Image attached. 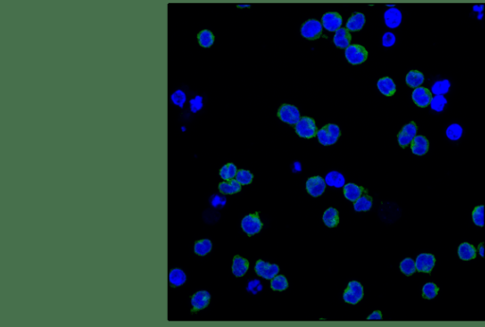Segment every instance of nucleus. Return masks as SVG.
<instances>
[{
  "instance_id": "nucleus-1",
  "label": "nucleus",
  "mask_w": 485,
  "mask_h": 327,
  "mask_svg": "<svg viewBox=\"0 0 485 327\" xmlns=\"http://www.w3.org/2000/svg\"><path fill=\"white\" fill-rule=\"evenodd\" d=\"M341 135L340 128L334 123H329L317 130V138L318 142L324 146L335 144Z\"/></svg>"
},
{
  "instance_id": "nucleus-2",
  "label": "nucleus",
  "mask_w": 485,
  "mask_h": 327,
  "mask_svg": "<svg viewBox=\"0 0 485 327\" xmlns=\"http://www.w3.org/2000/svg\"><path fill=\"white\" fill-rule=\"evenodd\" d=\"M295 131L300 138L312 139L317 136V124L315 120L310 117H301L295 124Z\"/></svg>"
},
{
  "instance_id": "nucleus-3",
  "label": "nucleus",
  "mask_w": 485,
  "mask_h": 327,
  "mask_svg": "<svg viewBox=\"0 0 485 327\" xmlns=\"http://www.w3.org/2000/svg\"><path fill=\"white\" fill-rule=\"evenodd\" d=\"M344 54L346 60L354 65L363 64L369 56L368 50L363 46L357 44H351L349 47H346Z\"/></svg>"
},
{
  "instance_id": "nucleus-4",
  "label": "nucleus",
  "mask_w": 485,
  "mask_h": 327,
  "mask_svg": "<svg viewBox=\"0 0 485 327\" xmlns=\"http://www.w3.org/2000/svg\"><path fill=\"white\" fill-rule=\"evenodd\" d=\"M323 28L320 21L317 19H308L301 25L300 34L308 40H317L321 36Z\"/></svg>"
},
{
  "instance_id": "nucleus-5",
  "label": "nucleus",
  "mask_w": 485,
  "mask_h": 327,
  "mask_svg": "<svg viewBox=\"0 0 485 327\" xmlns=\"http://www.w3.org/2000/svg\"><path fill=\"white\" fill-rule=\"evenodd\" d=\"M278 117L281 122L290 125H295L300 120L299 108L293 104H281L278 110Z\"/></svg>"
},
{
  "instance_id": "nucleus-6",
  "label": "nucleus",
  "mask_w": 485,
  "mask_h": 327,
  "mask_svg": "<svg viewBox=\"0 0 485 327\" xmlns=\"http://www.w3.org/2000/svg\"><path fill=\"white\" fill-rule=\"evenodd\" d=\"M364 296V290L362 285L356 281L350 282L348 288L343 294V300L347 304L356 305L358 304Z\"/></svg>"
},
{
  "instance_id": "nucleus-7",
  "label": "nucleus",
  "mask_w": 485,
  "mask_h": 327,
  "mask_svg": "<svg viewBox=\"0 0 485 327\" xmlns=\"http://www.w3.org/2000/svg\"><path fill=\"white\" fill-rule=\"evenodd\" d=\"M241 226H242V231L245 234L248 236H252L261 232L262 223L258 215H248L242 218Z\"/></svg>"
},
{
  "instance_id": "nucleus-8",
  "label": "nucleus",
  "mask_w": 485,
  "mask_h": 327,
  "mask_svg": "<svg viewBox=\"0 0 485 327\" xmlns=\"http://www.w3.org/2000/svg\"><path fill=\"white\" fill-rule=\"evenodd\" d=\"M417 130H418V128H417V125L415 124V122H411L410 123H407L402 128V130L399 132V134L397 136L399 145L403 148H405V147H407V146L411 144L413 139L417 136Z\"/></svg>"
},
{
  "instance_id": "nucleus-9",
  "label": "nucleus",
  "mask_w": 485,
  "mask_h": 327,
  "mask_svg": "<svg viewBox=\"0 0 485 327\" xmlns=\"http://www.w3.org/2000/svg\"><path fill=\"white\" fill-rule=\"evenodd\" d=\"M255 271L261 278L265 280H271L279 274L280 268L275 264H269L267 262L260 260L255 265Z\"/></svg>"
},
{
  "instance_id": "nucleus-10",
  "label": "nucleus",
  "mask_w": 485,
  "mask_h": 327,
  "mask_svg": "<svg viewBox=\"0 0 485 327\" xmlns=\"http://www.w3.org/2000/svg\"><path fill=\"white\" fill-rule=\"evenodd\" d=\"M321 23L323 28L328 31L336 32L338 28H341L343 19L342 16L336 11H328L322 15Z\"/></svg>"
},
{
  "instance_id": "nucleus-11",
  "label": "nucleus",
  "mask_w": 485,
  "mask_h": 327,
  "mask_svg": "<svg viewBox=\"0 0 485 327\" xmlns=\"http://www.w3.org/2000/svg\"><path fill=\"white\" fill-rule=\"evenodd\" d=\"M326 182L324 178L317 176L308 178L306 181V190L310 196L318 197L321 196L326 189Z\"/></svg>"
},
{
  "instance_id": "nucleus-12",
  "label": "nucleus",
  "mask_w": 485,
  "mask_h": 327,
  "mask_svg": "<svg viewBox=\"0 0 485 327\" xmlns=\"http://www.w3.org/2000/svg\"><path fill=\"white\" fill-rule=\"evenodd\" d=\"M411 98L417 106L425 108L430 104L432 95L428 88L419 86V87L414 88V90L412 91V94H411Z\"/></svg>"
},
{
  "instance_id": "nucleus-13",
  "label": "nucleus",
  "mask_w": 485,
  "mask_h": 327,
  "mask_svg": "<svg viewBox=\"0 0 485 327\" xmlns=\"http://www.w3.org/2000/svg\"><path fill=\"white\" fill-rule=\"evenodd\" d=\"M435 262L436 259L434 255L430 253H421L415 260L416 270L419 272L430 273L435 266Z\"/></svg>"
},
{
  "instance_id": "nucleus-14",
  "label": "nucleus",
  "mask_w": 485,
  "mask_h": 327,
  "mask_svg": "<svg viewBox=\"0 0 485 327\" xmlns=\"http://www.w3.org/2000/svg\"><path fill=\"white\" fill-rule=\"evenodd\" d=\"M211 302V294L206 290H200L195 293L191 299L193 311H200L206 309Z\"/></svg>"
},
{
  "instance_id": "nucleus-15",
  "label": "nucleus",
  "mask_w": 485,
  "mask_h": 327,
  "mask_svg": "<svg viewBox=\"0 0 485 327\" xmlns=\"http://www.w3.org/2000/svg\"><path fill=\"white\" fill-rule=\"evenodd\" d=\"M402 19H403V15H402L401 10L395 7L387 9L384 13V21L388 28H398L401 25Z\"/></svg>"
},
{
  "instance_id": "nucleus-16",
  "label": "nucleus",
  "mask_w": 485,
  "mask_h": 327,
  "mask_svg": "<svg viewBox=\"0 0 485 327\" xmlns=\"http://www.w3.org/2000/svg\"><path fill=\"white\" fill-rule=\"evenodd\" d=\"M334 44L336 47L345 49L346 47H349L352 42V35L351 31L347 28H338L335 32V35L333 38Z\"/></svg>"
},
{
  "instance_id": "nucleus-17",
  "label": "nucleus",
  "mask_w": 485,
  "mask_h": 327,
  "mask_svg": "<svg viewBox=\"0 0 485 327\" xmlns=\"http://www.w3.org/2000/svg\"><path fill=\"white\" fill-rule=\"evenodd\" d=\"M411 152L416 156H424L428 153L429 142L424 136L417 135L411 142Z\"/></svg>"
},
{
  "instance_id": "nucleus-18",
  "label": "nucleus",
  "mask_w": 485,
  "mask_h": 327,
  "mask_svg": "<svg viewBox=\"0 0 485 327\" xmlns=\"http://www.w3.org/2000/svg\"><path fill=\"white\" fill-rule=\"evenodd\" d=\"M377 88L384 96L391 97L396 92V84L391 77H383L377 81Z\"/></svg>"
},
{
  "instance_id": "nucleus-19",
  "label": "nucleus",
  "mask_w": 485,
  "mask_h": 327,
  "mask_svg": "<svg viewBox=\"0 0 485 327\" xmlns=\"http://www.w3.org/2000/svg\"><path fill=\"white\" fill-rule=\"evenodd\" d=\"M366 17L362 12H354L346 23V28L350 31H359L363 28Z\"/></svg>"
},
{
  "instance_id": "nucleus-20",
  "label": "nucleus",
  "mask_w": 485,
  "mask_h": 327,
  "mask_svg": "<svg viewBox=\"0 0 485 327\" xmlns=\"http://www.w3.org/2000/svg\"><path fill=\"white\" fill-rule=\"evenodd\" d=\"M324 179L328 186L335 188H343L345 186V177L337 171H332L328 173Z\"/></svg>"
},
{
  "instance_id": "nucleus-21",
  "label": "nucleus",
  "mask_w": 485,
  "mask_h": 327,
  "mask_svg": "<svg viewBox=\"0 0 485 327\" xmlns=\"http://www.w3.org/2000/svg\"><path fill=\"white\" fill-rule=\"evenodd\" d=\"M363 188L356 185L355 183H347L343 187V194L349 201L355 202L360 196L363 195Z\"/></svg>"
},
{
  "instance_id": "nucleus-22",
  "label": "nucleus",
  "mask_w": 485,
  "mask_h": 327,
  "mask_svg": "<svg viewBox=\"0 0 485 327\" xmlns=\"http://www.w3.org/2000/svg\"><path fill=\"white\" fill-rule=\"evenodd\" d=\"M169 283L174 288L183 286L187 281L185 272L180 269H173L169 272Z\"/></svg>"
},
{
  "instance_id": "nucleus-23",
  "label": "nucleus",
  "mask_w": 485,
  "mask_h": 327,
  "mask_svg": "<svg viewBox=\"0 0 485 327\" xmlns=\"http://www.w3.org/2000/svg\"><path fill=\"white\" fill-rule=\"evenodd\" d=\"M458 255H459L460 259H462L464 261L472 260V259H474L476 257V249L471 244L465 242V243L461 244L459 246Z\"/></svg>"
},
{
  "instance_id": "nucleus-24",
  "label": "nucleus",
  "mask_w": 485,
  "mask_h": 327,
  "mask_svg": "<svg viewBox=\"0 0 485 327\" xmlns=\"http://www.w3.org/2000/svg\"><path fill=\"white\" fill-rule=\"evenodd\" d=\"M241 184L234 178L232 180H224L218 186L219 191L224 195H234L241 191Z\"/></svg>"
},
{
  "instance_id": "nucleus-25",
  "label": "nucleus",
  "mask_w": 485,
  "mask_h": 327,
  "mask_svg": "<svg viewBox=\"0 0 485 327\" xmlns=\"http://www.w3.org/2000/svg\"><path fill=\"white\" fill-rule=\"evenodd\" d=\"M249 268V264L246 259H243L241 256H235L233 263V273L236 277L243 276Z\"/></svg>"
},
{
  "instance_id": "nucleus-26",
  "label": "nucleus",
  "mask_w": 485,
  "mask_h": 327,
  "mask_svg": "<svg viewBox=\"0 0 485 327\" xmlns=\"http://www.w3.org/2000/svg\"><path fill=\"white\" fill-rule=\"evenodd\" d=\"M197 41L200 47L209 48L215 44V34L210 29H202L197 34Z\"/></svg>"
},
{
  "instance_id": "nucleus-27",
  "label": "nucleus",
  "mask_w": 485,
  "mask_h": 327,
  "mask_svg": "<svg viewBox=\"0 0 485 327\" xmlns=\"http://www.w3.org/2000/svg\"><path fill=\"white\" fill-rule=\"evenodd\" d=\"M424 82H425V75L419 70H411L406 76V83L411 88L419 87Z\"/></svg>"
},
{
  "instance_id": "nucleus-28",
  "label": "nucleus",
  "mask_w": 485,
  "mask_h": 327,
  "mask_svg": "<svg viewBox=\"0 0 485 327\" xmlns=\"http://www.w3.org/2000/svg\"><path fill=\"white\" fill-rule=\"evenodd\" d=\"M322 220L324 224L326 225L328 228H334L338 224L339 222V216L338 212L335 208H329L324 212Z\"/></svg>"
},
{
  "instance_id": "nucleus-29",
  "label": "nucleus",
  "mask_w": 485,
  "mask_h": 327,
  "mask_svg": "<svg viewBox=\"0 0 485 327\" xmlns=\"http://www.w3.org/2000/svg\"><path fill=\"white\" fill-rule=\"evenodd\" d=\"M213 250V243L209 239H202L195 244L194 252L199 256H205Z\"/></svg>"
},
{
  "instance_id": "nucleus-30",
  "label": "nucleus",
  "mask_w": 485,
  "mask_h": 327,
  "mask_svg": "<svg viewBox=\"0 0 485 327\" xmlns=\"http://www.w3.org/2000/svg\"><path fill=\"white\" fill-rule=\"evenodd\" d=\"M373 207V200L370 196L362 195L355 201L354 208L356 212H368Z\"/></svg>"
},
{
  "instance_id": "nucleus-31",
  "label": "nucleus",
  "mask_w": 485,
  "mask_h": 327,
  "mask_svg": "<svg viewBox=\"0 0 485 327\" xmlns=\"http://www.w3.org/2000/svg\"><path fill=\"white\" fill-rule=\"evenodd\" d=\"M450 86L451 84L448 79L436 81L431 86V92L434 95H445L449 91Z\"/></svg>"
},
{
  "instance_id": "nucleus-32",
  "label": "nucleus",
  "mask_w": 485,
  "mask_h": 327,
  "mask_svg": "<svg viewBox=\"0 0 485 327\" xmlns=\"http://www.w3.org/2000/svg\"><path fill=\"white\" fill-rule=\"evenodd\" d=\"M237 172H238V169H237L235 164L228 163L220 169L219 175H220L221 178L224 179V180H232V179L236 178Z\"/></svg>"
},
{
  "instance_id": "nucleus-33",
  "label": "nucleus",
  "mask_w": 485,
  "mask_h": 327,
  "mask_svg": "<svg viewBox=\"0 0 485 327\" xmlns=\"http://www.w3.org/2000/svg\"><path fill=\"white\" fill-rule=\"evenodd\" d=\"M447 104H448V100L444 95H435L434 97H432L429 105L432 110L440 113L444 111Z\"/></svg>"
},
{
  "instance_id": "nucleus-34",
  "label": "nucleus",
  "mask_w": 485,
  "mask_h": 327,
  "mask_svg": "<svg viewBox=\"0 0 485 327\" xmlns=\"http://www.w3.org/2000/svg\"><path fill=\"white\" fill-rule=\"evenodd\" d=\"M464 134V129L459 123H452L448 126L446 131V135L450 140H459Z\"/></svg>"
},
{
  "instance_id": "nucleus-35",
  "label": "nucleus",
  "mask_w": 485,
  "mask_h": 327,
  "mask_svg": "<svg viewBox=\"0 0 485 327\" xmlns=\"http://www.w3.org/2000/svg\"><path fill=\"white\" fill-rule=\"evenodd\" d=\"M270 287L275 291H283L288 288V281L283 275H276L271 279Z\"/></svg>"
},
{
  "instance_id": "nucleus-36",
  "label": "nucleus",
  "mask_w": 485,
  "mask_h": 327,
  "mask_svg": "<svg viewBox=\"0 0 485 327\" xmlns=\"http://www.w3.org/2000/svg\"><path fill=\"white\" fill-rule=\"evenodd\" d=\"M472 218L475 225L479 227H484L485 224V206L481 205L476 207L472 213Z\"/></svg>"
},
{
  "instance_id": "nucleus-37",
  "label": "nucleus",
  "mask_w": 485,
  "mask_h": 327,
  "mask_svg": "<svg viewBox=\"0 0 485 327\" xmlns=\"http://www.w3.org/2000/svg\"><path fill=\"white\" fill-rule=\"evenodd\" d=\"M400 270H401L402 272L405 275L411 276V275L415 273V271H417L416 270L415 261L413 259H411V258H406V259H404L400 263Z\"/></svg>"
},
{
  "instance_id": "nucleus-38",
  "label": "nucleus",
  "mask_w": 485,
  "mask_h": 327,
  "mask_svg": "<svg viewBox=\"0 0 485 327\" xmlns=\"http://www.w3.org/2000/svg\"><path fill=\"white\" fill-rule=\"evenodd\" d=\"M235 179L241 185H248V184L251 183L252 180H253V175H252L250 171L244 170V169H241V170H238Z\"/></svg>"
},
{
  "instance_id": "nucleus-39",
  "label": "nucleus",
  "mask_w": 485,
  "mask_h": 327,
  "mask_svg": "<svg viewBox=\"0 0 485 327\" xmlns=\"http://www.w3.org/2000/svg\"><path fill=\"white\" fill-rule=\"evenodd\" d=\"M171 101L175 105H177L180 108H183L184 104L187 102L186 93L181 89H177L175 92H173L171 95Z\"/></svg>"
},
{
  "instance_id": "nucleus-40",
  "label": "nucleus",
  "mask_w": 485,
  "mask_h": 327,
  "mask_svg": "<svg viewBox=\"0 0 485 327\" xmlns=\"http://www.w3.org/2000/svg\"><path fill=\"white\" fill-rule=\"evenodd\" d=\"M438 287L433 283H427L423 287V296L427 299H434L438 294Z\"/></svg>"
},
{
  "instance_id": "nucleus-41",
  "label": "nucleus",
  "mask_w": 485,
  "mask_h": 327,
  "mask_svg": "<svg viewBox=\"0 0 485 327\" xmlns=\"http://www.w3.org/2000/svg\"><path fill=\"white\" fill-rule=\"evenodd\" d=\"M203 108V98L201 96H196L190 101V109L193 113H197Z\"/></svg>"
},
{
  "instance_id": "nucleus-42",
  "label": "nucleus",
  "mask_w": 485,
  "mask_h": 327,
  "mask_svg": "<svg viewBox=\"0 0 485 327\" xmlns=\"http://www.w3.org/2000/svg\"><path fill=\"white\" fill-rule=\"evenodd\" d=\"M395 42H396V36L394 35V33H392V32H391V31H387V32H385V33L383 34V47H392V46H394Z\"/></svg>"
},
{
  "instance_id": "nucleus-43",
  "label": "nucleus",
  "mask_w": 485,
  "mask_h": 327,
  "mask_svg": "<svg viewBox=\"0 0 485 327\" xmlns=\"http://www.w3.org/2000/svg\"><path fill=\"white\" fill-rule=\"evenodd\" d=\"M246 290H248L249 292H252L253 294H256L257 292L261 291L262 290V286L260 284V281L259 280H253L250 281L247 285V289Z\"/></svg>"
},
{
  "instance_id": "nucleus-44",
  "label": "nucleus",
  "mask_w": 485,
  "mask_h": 327,
  "mask_svg": "<svg viewBox=\"0 0 485 327\" xmlns=\"http://www.w3.org/2000/svg\"><path fill=\"white\" fill-rule=\"evenodd\" d=\"M211 203L212 205L214 206L215 208H217L219 206L223 207V206L226 205L227 203V199L225 196H218V195H215V196L212 197L211 199Z\"/></svg>"
},
{
  "instance_id": "nucleus-45",
  "label": "nucleus",
  "mask_w": 485,
  "mask_h": 327,
  "mask_svg": "<svg viewBox=\"0 0 485 327\" xmlns=\"http://www.w3.org/2000/svg\"><path fill=\"white\" fill-rule=\"evenodd\" d=\"M367 320H369V321H380V320H382V314H381L380 311H374L367 318Z\"/></svg>"
},
{
  "instance_id": "nucleus-46",
  "label": "nucleus",
  "mask_w": 485,
  "mask_h": 327,
  "mask_svg": "<svg viewBox=\"0 0 485 327\" xmlns=\"http://www.w3.org/2000/svg\"><path fill=\"white\" fill-rule=\"evenodd\" d=\"M294 172H300L301 171V164L299 162H295L293 165Z\"/></svg>"
},
{
  "instance_id": "nucleus-47",
  "label": "nucleus",
  "mask_w": 485,
  "mask_h": 327,
  "mask_svg": "<svg viewBox=\"0 0 485 327\" xmlns=\"http://www.w3.org/2000/svg\"><path fill=\"white\" fill-rule=\"evenodd\" d=\"M484 9V6L481 5V6H474V10L475 11H478V12H482Z\"/></svg>"
},
{
  "instance_id": "nucleus-48",
  "label": "nucleus",
  "mask_w": 485,
  "mask_h": 327,
  "mask_svg": "<svg viewBox=\"0 0 485 327\" xmlns=\"http://www.w3.org/2000/svg\"><path fill=\"white\" fill-rule=\"evenodd\" d=\"M237 7H238V8H249L250 6H249V5H238Z\"/></svg>"
}]
</instances>
